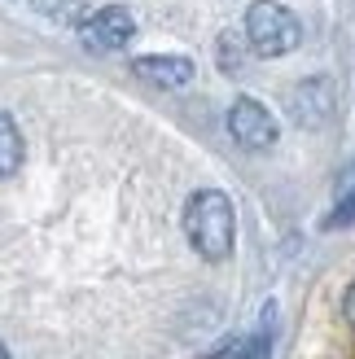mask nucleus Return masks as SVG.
I'll return each mask as SVG.
<instances>
[{
    "label": "nucleus",
    "mask_w": 355,
    "mask_h": 359,
    "mask_svg": "<svg viewBox=\"0 0 355 359\" xmlns=\"http://www.w3.org/2000/svg\"><path fill=\"white\" fill-rule=\"evenodd\" d=\"M185 237L206 263H224L237 245V215L220 189H198L185 206Z\"/></svg>",
    "instance_id": "obj_1"
},
{
    "label": "nucleus",
    "mask_w": 355,
    "mask_h": 359,
    "mask_svg": "<svg viewBox=\"0 0 355 359\" xmlns=\"http://www.w3.org/2000/svg\"><path fill=\"white\" fill-rule=\"evenodd\" d=\"M303 40V22L281 5V0H255L246 13V44L259 57H286Z\"/></svg>",
    "instance_id": "obj_2"
},
{
    "label": "nucleus",
    "mask_w": 355,
    "mask_h": 359,
    "mask_svg": "<svg viewBox=\"0 0 355 359\" xmlns=\"http://www.w3.org/2000/svg\"><path fill=\"white\" fill-rule=\"evenodd\" d=\"M132 35H136V18L123 5H105L97 13L79 18V44L88 53H119L132 44Z\"/></svg>",
    "instance_id": "obj_3"
},
{
    "label": "nucleus",
    "mask_w": 355,
    "mask_h": 359,
    "mask_svg": "<svg viewBox=\"0 0 355 359\" xmlns=\"http://www.w3.org/2000/svg\"><path fill=\"white\" fill-rule=\"evenodd\" d=\"M228 132H233V140L241 149H250V154H263V149H272L276 145V118L268 114V105H259L255 97H237L233 101V110H228Z\"/></svg>",
    "instance_id": "obj_4"
},
{
    "label": "nucleus",
    "mask_w": 355,
    "mask_h": 359,
    "mask_svg": "<svg viewBox=\"0 0 355 359\" xmlns=\"http://www.w3.org/2000/svg\"><path fill=\"white\" fill-rule=\"evenodd\" d=\"M290 114H294L298 128H325L329 114H333V83H329V79L294 83V93H290Z\"/></svg>",
    "instance_id": "obj_5"
},
{
    "label": "nucleus",
    "mask_w": 355,
    "mask_h": 359,
    "mask_svg": "<svg viewBox=\"0 0 355 359\" xmlns=\"http://www.w3.org/2000/svg\"><path fill=\"white\" fill-rule=\"evenodd\" d=\"M132 70H136V79H145V83H154V88H185V83H193V75H198V66H193L189 57H175V53L136 57Z\"/></svg>",
    "instance_id": "obj_6"
},
{
    "label": "nucleus",
    "mask_w": 355,
    "mask_h": 359,
    "mask_svg": "<svg viewBox=\"0 0 355 359\" xmlns=\"http://www.w3.org/2000/svg\"><path fill=\"white\" fill-rule=\"evenodd\" d=\"M355 224V163H347V171L333 184V210L325 215V228H351Z\"/></svg>",
    "instance_id": "obj_7"
},
{
    "label": "nucleus",
    "mask_w": 355,
    "mask_h": 359,
    "mask_svg": "<svg viewBox=\"0 0 355 359\" xmlns=\"http://www.w3.org/2000/svg\"><path fill=\"white\" fill-rule=\"evenodd\" d=\"M18 167H22V132H18V123L0 110V180H9Z\"/></svg>",
    "instance_id": "obj_8"
},
{
    "label": "nucleus",
    "mask_w": 355,
    "mask_h": 359,
    "mask_svg": "<svg viewBox=\"0 0 355 359\" xmlns=\"http://www.w3.org/2000/svg\"><path fill=\"white\" fill-rule=\"evenodd\" d=\"M215 48H220V70L224 75H241L246 70V35L241 31H224Z\"/></svg>",
    "instance_id": "obj_9"
},
{
    "label": "nucleus",
    "mask_w": 355,
    "mask_h": 359,
    "mask_svg": "<svg viewBox=\"0 0 355 359\" xmlns=\"http://www.w3.org/2000/svg\"><path fill=\"white\" fill-rule=\"evenodd\" d=\"M31 9L53 18V22H79V18H83V0H31Z\"/></svg>",
    "instance_id": "obj_10"
},
{
    "label": "nucleus",
    "mask_w": 355,
    "mask_h": 359,
    "mask_svg": "<svg viewBox=\"0 0 355 359\" xmlns=\"http://www.w3.org/2000/svg\"><path fill=\"white\" fill-rule=\"evenodd\" d=\"M342 316H347V325L355 329V285L347 290V298H342Z\"/></svg>",
    "instance_id": "obj_11"
},
{
    "label": "nucleus",
    "mask_w": 355,
    "mask_h": 359,
    "mask_svg": "<svg viewBox=\"0 0 355 359\" xmlns=\"http://www.w3.org/2000/svg\"><path fill=\"white\" fill-rule=\"evenodd\" d=\"M0 359H9V351H5V346H0Z\"/></svg>",
    "instance_id": "obj_12"
}]
</instances>
